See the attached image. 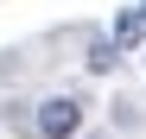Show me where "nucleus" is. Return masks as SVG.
<instances>
[{"label": "nucleus", "instance_id": "2", "mask_svg": "<svg viewBox=\"0 0 146 139\" xmlns=\"http://www.w3.org/2000/svg\"><path fill=\"white\" fill-rule=\"evenodd\" d=\"M140 38H146V13L133 7V13H121V19H114V44H121V51H133Z\"/></svg>", "mask_w": 146, "mask_h": 139}, {"label": "nucleus", "instance_id": "4", "mask_svg": "<svg viewBox=\"0 0 146 139\" xmlns=\"http://www.w3.org/2000/svg\"><path fill=\"white\" fill-rule=\"evenodd\" d=\"M140 13H146V0H140Z\"/></svg>", "mask_w": 146, "mask_h": 139}, {"label": "nucleus", "instance_id": "1", "mask_svg": "<svg viewBox=\"0 0 146 139\" xmlns=\"http://www.w3.org/2000/svg\"><path fill=\"white\" fill-rule=\"evenodd\" d=\"M76 127H83V101H70V95L44 101V108H38V120H32L38 139H76Z\"/></svg>", "mask_w": 146, "mask_h": 139}, {"label": "nucleus", "instance_id": "3", "mask_svg": "<svg viewBox=\"0 0 146 139\" xmlns=\"http://www.w3.org/2000/svg\"><path fill=\"white\" fill-rule=\"evenodd\" d=\"M114 63H121V44H114V38H95V44H89V70L102 76V70H114Z\"/></svg>", "mask_w": 146, "mask_h": 139}]
</instances>
